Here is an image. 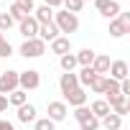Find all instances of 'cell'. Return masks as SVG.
Here are the masks:
<instances>
[{
	"mask_svg": "<svg viewBox=\"0 0 130 130\" xmlns=\"http://www.w3.org/2000/svg\"><path fill=\"white\" fill-rule=\"evenodd\" d=\"M0 130H15V127H13L10 120H3V127H0Z\"/></svg>",
	"mask_w": 130,
	"mask_h": 130,
	"instance_id": "cell-36",
	"label": "cell"
},
{
	"mask_svg": "<svg viewBox=\"0 0 130 130\" xmlns=\"http://www.w3.org/2000/svg\"><path fill=\"white\" fill-rule=\"evenodd\" d=\"M87 107H89V112H92L97 120H102L105 115H110V105H107L105 100H94V102H92V105H87Z\"/></svg>",
	"mask_w": 130,
	"mask_h": 130,
	"instance_id": "cell-18",
	"label": "cell"
},
{
	"mask_svg": "<svg viewBox=\"0 0 130 130\" xmlns=\"http://www.w3.org/2000/svg\"><path fill=\"white\" fill-rule=\"evenodd\" d=\"M107 21H112V18H117L120 15V3H117V0H110V5L105 8V13H102Z\"/></svg>",
	"mask_w": 130,
	"mask_h": 130,
	"instance_id": "cell-24",
	"label": "cell"
},
{
	"mask_svg": "<svg viewBox=\"0 0 130 130\" xmlns=\"http://www.w3.org/2000/svg\"><path fill=\"white\" fill-rule=\"evenodd\" d=\"M8 15H10V18H13L15 23H21L23 18H28V13H26V10H23V8H21L18 3H13V5H10V10H8Z\"/></svg>",
	"mask_w": 130,
	"mask_h": 130,
	"instance_id": "cell-23",
	"label": "cell"
},
{
	"mask_svg": "<svg viewBox=\"0 0 130 130\" xmlns=\"http://www.w3.org/2000/svg\"><path fill=\"white\" fill-rule=\"evenodd\" d=\"M61 5H64V0H61Z\"/></svg>",
	"mask_w": 130,
	"mask_h": 130,
	"instance_id": "cell-42",
	"label": "cell"
},
{
	"mask_svg": "<svg viewBox=\"0 0 130 130\" xmlns=\"http://www.w3.org/2000/svg\"><path fill=\"white\" fill-rule=\"evenodd\" d=\"M120 94L122 97H130V79H122L120 82Z\"/></svg>",
	"mask_w": 130,
	"mask_h": 130,
	"instance_id": "cell-32",
	"label": "cell"
},
{
	"mask_svg": "<svg viewBox=\"0 0 130 130\" xmlns=\"http://www.w3.org/2000/svg\"><path fill=\"white\" fill-rule=\"evenodd\" d=\"M61 33H59V28L54 26V21L51 23H43V26H38V38L43 41V43H51L54 38H59Z\"/></svg>",
	"mask_w": 130,
	"mask_h": 130,
	"instance_id": "cell-13",
	"label": "cell"
},
{
	"mask_svg": "<svg viewBox=\"0 0 130 130\" xmlns=\"http://www.w3.org/2000/svg\"><path fill=\"white\" fill-rule=\"evenodd\" d=\"M46 117L51 120V122H61V120H67V115H69V107L64 105L61 100H54V102H48V107H46Z\"/></svg>",
	"mask_w": 130,
	"mask_h": 130,
	"instance_id": "cell-6",
	"label": "cell"
},
{
	"mask_svg": "<svg viewBox=\"0 0 130 130\" xmlns=\"http://www.w3.org/2000/svg\"><path fill=\"white\" fill-rule=\"evenodd\" d=\"M100 125H102L105 130H122V117H117L115 112H110V115H105V117L100 120Z\"/></svg>",
	"mask_w": 130,
	"mask_h": 130,
	"instance_id": "cell-19",
	"label": "cell"
},
{
	"mask_svg": "<svg viewBox=\"0 0 130 130\" xmlns=\"http://www.w3.org/2000/svg\"><path fill=\"white\" fill-rule=\"evenodd\" d=\"M59 67L64 69V72H74L79 64H77V56L74 54H64V56H59Z\"/></svg>",
	"mask_w": 130,
	"mask_h": 130,
	"instance_id": "cell-22",
	"label": "cell"
},
{
	"mask_svg": "<svg viewBox=\"0 0 130 130\" xmlns=\"http://www.w3.org/2000/svg\"><path fill=\"white\" fill-rule=\"evenodd\" d=\"M43 5H48L51 10H56V8L61 5V0H43Z\"/></svg>",
	"mask_w": 130,
	"mask_h": 130,
	"instance_id": "cell-35",
	"label": "cell"
},
{
	"mask_svg": "<svg viewBox=\"0 0 130 130\" xmlns=\"http://www.w3.org/2000/svg\"><path fill=\"white\" fill-rule=\"evenodd\" d=\"M105 84H107V77H97V79L89 84V89H92L94 94H105Z\"/></svg>",
	"mask_w": 130,
	"mask_h": 130,
	"instance_id": "cell-28",
	"label": "cell"
},
{
	"mask_svg": "<svg viewBox=\"0 0 130 130\" xmlns=\"http://www.w3.org/2000/svg\"><path fill=\"white\" fill-rule=\"evenodd\" d=\"M31 15L36 18V23H38V26H43V23H51V21H54V10H51L48 5H38Z\"/></svg>",
	"mask_w": 130,
	"mask_h": 130,
	"instance_id": "cell-15",
	"label": "cell"
},
{
	"mask_svg": "<svg viewBox=\"0 0 130 130\" xmlns=\"http://www.w3.org/2000/svg\"><path fill=\"white\" fill-rule=\"evenodd\" d=\"M13 26H15V21H13V18H10L8 13H0V33L5 36V33H8V31H10Z\"/></svg>",
	"mask_w": 130,
	"mask_h": 130,
	"instance_id": "cell-26",
	"label": "cell"
},
{
	"mask_svg": "<svg viewBox=\"0 0 130 130\" xmlns=\"http://www.w3.org/2000/svg\"><path fill=\"white\" fill-rule=\"evenodd\" d=\"M92 3H94V8H97L100 13H105V8L110 5V0H92Z\"/></svg>",
	"mask_w": 130,
	"mask_h": 130,
	"instance_id": "cell-33",
	"label": "cell"
},
{
	"mask_svg": "<svg viewBox=\"0 0 130 130\" xmlns=\"http://www.w3.org/2000/svg\"><path fill=\"white\" fill-rule=\"evenodd\" d=\"M18 31H21L23 38H36V36H38V23H36V18H33V15L23 18V21L18 23Z\"/></svg>",
	"mask_w": 130,
	"mask_h": 130,
	"instance_id": "cell-10",
	"label": "cell"
},
{
	"mask_svg": "<svg viewBox=\"0 0 130 130\" xmlns=\"http://www.w3.org/2000/svg\"><path fill=\"white\" fill-rule=\"evenodd\" d=\"M107 77H110V79H115V82L127 79V77H130V74H127V64H125V61H120V59H117V61H112V64H110Z\"/></svg>",
	"mask_w": 130,
	"mask_h": 130,
	"instance_id": "cell-11",
	"label": "cell"
},
{
	"mask_svg": "<svg viewBox=\"0 0 130 130\" xmlns=\"http://www.w3.org/2000/svg\"><path fill=\"white\" fill-rule=\"evenodd\" d=\"M41 87V72L36 69H26V72H18V89L23 92H33Z\"/></svg>",
	"mask_w": 130,
	"mask_h": 130,
	"instance_id": "cell-3",
	"label": "cell"
},
{
	"mask_svg": "<svg viewBox=\"0 0 130 130\" xmlns=\"http://www.w3.org/2000/svg\"><path fill=\"white\" fill-rule=\"evenodd\" d=\"M54 26L59 28L61 36H69V33L79 31V18L69 10H54Z\"/></svg>",
	"mask_w": 130,
	"mask_h": 130,
	"instance_id": "cell-1",
	"label": "cell"
},
{
	"mask_svg": "<svg viewBox=\"0 0 130 130\" xmlns=\"http://www.w3.org/2000/svg\"><path fill=\"white\" fill-rule=\"evenodd\" d=\"M125 33H130V26H125L120 18H112L110 21V36L112 38H122Z\"/></svg>",
	"mask_w": 130,
	"mask_h": 130,
	"instance_id": "cell-17",
	"label": "cell"
},
{
	"mask_svg": "<svg viewBox=\"0 0 130 130\" xmlns=\"http://www.w3.org/2000/svg\"><path fill=\"white\" fill-rule=\"evenodd\" d=\"M0 127H3V120H0Z\"/></svg>",
	"mask_w": 130,
	"mask_h": 130,
	"instance_id": "cell-39",
	"label": "cell"
},
{
	"mask_svg": "<svg viewBox=\"0 0 130 130\" xmlns=\"http://www.w3.org/2000/svg\"><path fill=\"white\" fill-rule=\"evenodd\" d=\"M82 3H89V0H82Z\"/></svg>",
	"mask_w": 130,
	"mask_h": 130,
	"instance_id": "cell-41",
	"label": "cell"
},
{
	"mask_svg": "<svg viewBox=\"0 0 130 130\" xmlns=\"http://www.w3.org/2000/svg\"><path fill=\"white\" fill-rule=\"evenodd\" d=\"M10 54H13V46H10V41H8V38H3V41H0V56L8 59Z\"/></svg>",
	"mask_w": 130,
	"mask_h": 130,
	"instance_id": "cell-30",
	"label": "cell"
},
{
	"mask_svg": "<svg viewBox=\"0 0 130 130\" xmlns=\"http://www.w3.org/2000/svg\"><path fill=\"white\" fill-rule=\"evenodd\" d=\"M5 110H8V97H5V94H0V115H3Z\"/></svg>",
	"mask_w": 130,
	"mask_h": 130,
	"instance_id": "cell-34",
	"label": "cell"
},
{
	"mask_svg": "<svg viewBox=\"0 0 130 130\" xmlns=\"http://www.w3.org/2000/svg\"><path fill=\"white\" fill-rule=\"evenodd\" d=\"M33 130H56V122H51L48 117H36Z\"/></svg>",
	"mask_w": 130,
	"mask_h": 130,
	"instance_id": "cell-25",
	"label": "cell"
},
{
	"mask_svg": "<svg viewBox=\"0 0 130 130\" xmlns=\"http://www.w3.org/2000/svg\"><path fill=\"white\" fill-rule=\"evenodd\" d=\"M18 5H21V8H23V10H26L28 15H31V13L36 10V3H33V0H21V3H18Z\"/></svg>",
	"mask_w": 130,
	"mask_h": 130,
	"instance_id": "cell-31",
	"label": "cell"
},
{
	"mask_svg": "<svg viewBox=\"0 0 130 130\" xmlns=\"http://www.w3.org/2000/svg\"><path fill=\"white\" fill-rule=\"evenodd\" d=\"M13 89H18V72L8 69V72L0 74V94H5V97H8Z\"/></svg>",
	"mask_w": 130,
	"mask_h": 130,
	"instance_id": "cell-7",
	"label": "cell"
},
{
	"mask_svg": "<svg viewBox=\"0 0 130 130\" xmlns=\"http://www.w3.org/2000/svg\"><path fill=\"white\" fill-rule=\"evenodd\" d=\"M13 3H21V0H13Z\"/></svg>",
	"mask_w": 130,
	"mask_h": 130,
	"instance_id": "cell-40",
	"label": "cell"
},
{
	"mask_svg": "<svg viewBox=\"0 0 130 130\" xmlns=\"http://www.w3.org/2000/svg\"><path fill=\"white\" fill-rule=\"evenodd\" d=\"M117 3H125V0H117Z\"/></svg>",
	"mask_w": 130,
	"mask_h": 130,
	"instance_id": "cell-38",
	"label": "cell"
},
{
	"mask_svg": "<svg viewBox=\"0 0 130 130\" xmlns=\"http://www.w3.org/2000/svg\"><path fill=\"white\" fill-rule=\"evenodd\" d=\"M110 64H112V61H110V56H107V54H97V56H94V61H92V69H94L100 77H107Z\"/></svg>",
	"mask_w": 130,
	"mask_h": 130,
	"instance_id": "cell-14",
	"label": "cell"
},
{
	"mask_svg": "<svg viewBox=\"0 0 130 130\" xmlns=\"http://www.w3.org/2000/svg\"><path fill=\"white\" fill-rule=\"evenodd\" d=\"M3 38H5V36H3V33H0V41H3Z\"/></svg>",
	"mask_w": 130,
	"mask_h": 130,
	"instance_id": "cell-37",
	"label": "cell"
},
{
	"mask_svg": "<svg viewBox=\"0 0 130 130\" xmlns=\"http://www.w3.org/2000/svg\"><path fill=\"white\" fill-rule=\"evenodd\" d=\"M21 56H26V59H38V56H43L46 54V43L36 36V38H23V43H21Z\"/></svg>",
	"mask_w": 130,
	"mask_h": 130,
	"instance_id": "cell-2",
	"label": "cell"
},
{
	"mask_svg": "<svg viewBox=\"0 0 130 130\" xmlns=\"http://www.w3.org/2000/svg\"><path fill=\"white\" fill-rule=\"evenodd\" d=\"M82 8H84L82 0H64V10H69V13H74V15H77Z\"/></svg>",
	"mask_w": 130,
	"mask_h": 130,
	"instance_id": "cell-27",
	"label": "cell"
},
{
	"mask_svg": "<svg viewBox=\"0 0 130 130\" xmlns=\"http://www.w3.org/2000/svg\"><path fill=\"white\" fill-rule=\"evenodd\" d=\"M74 120L79 122V130H100V120L89 112V107H74Z\"/></svg>",
	"mask_w": 130,
	"mask_h": 130,
	"instance_id": "cell-4",
	"label": "cell"
},
{
	"mask_svg": "<svg viewBox=\"0 0 130 130\" xmlns=\"http://www.w3.org/2000/svg\"><path fill=\"white\" fill-rule=\"evenodd\" d=\"M97 77H100V74H97L92 67H82V69H79V74H77V79H79V87H84V89H87V87H89V84H92Z\"/></svg>",
	"mask_w": 130,
	"mask_h": 130,
	"instance_id": "cell-16",
	"label": "cell"
},
{
	"mask_svg": "<svg viewBox=\"0 0 130 130\" xmlns=\"http://www.w3.org/2000/svg\"><path fill=\"white\" fill-rule=\"evenodd\" d=\"M74 56H77V64H79V67H92V61H94L97 51H94V48H82V51L74 54Z\"/></svg>",
	"mask_w": 130,
	"mask_h": 130,
	"instance_id": "cell-20",
	"label": "cell"
},
{
	"mask_svg": "<svg viewBox=\"0 0 130 130\" xmlns=\"http://www.w3.org/2000/svg\"><path fill=\"white\" fill-rule=\"evenodd\" d=\"M110 94H120V82H115V79H110V77H107V84H105V97H110Z\"/></svg>",
	"mask_w": 130,
	"mask_h": 130,
	"instance_id": "cell-29",
	"label": "cell"
},
{
	"mask_svg": "<svg viewBox=\"0 0 130 130\" xmlns=\"http://www.w3.org/2000/svg\"><path fill=\"white\" fill-rule=\"evenodd\" d=\"M87 100H89V94H87L84 87H74L72 92L64 94V105H69V107H84Z\"/></svg>",
	"mask_w": 130,
	"mask_h": 130,
	"instance_id": "cell-5",
	"label": "cell"
},
{
	"mask_svg": "<svg viewBox=\"0 0 130 130\" xmlns=\"http://www.w3.org/2000/svg\"><path fill=\"white\" fill-rule=\"evenodd\" d=\"M48 51L56 54V56H64V54H72V38L69 36H59L48 43Z\"/></svg>",
	"mask_w": 130,
	"mask_h": 130,
	"instance_id": "cell-8",
	"label": "cell"
},
{
	"mask_svg": "<svg viewBox=\"0 0 130 130\" xmlns=\"http://www.w3.org/2000/svg\"><path fill=\"white\" fill-rule=\"evenodd\" d=\"M74 87H79V79H77V74H74V72H64V74L59 77V89H61V94L72 92Z\"/></svg>",
	"mask_w": 130,
	"mask_h": 130,
	"instance_id": "cell-12",
	"label": "cell"
},
{
	"mask_svg": "<svg viewBox=\"0 0 130 130\" xmlns=\"http://www.w3.org/2000/svg\"><path fill=\"white\" fill-rule=\"evenodd\" d=\"M18 112H15V117H18V122H23V125H28V122H36V115H38V110H36V105H31V102H26V105H21V107H15Z\"/></svg>",
	"mask_w": 130,
	"mask_h": 130,
	"instance_id": "cell-9",
	"label": "cell"
},
{
	"mask_svg": "<svg viewBox=\"0 0 130 130\" xmlns=\"http://www.w3.org/2000/svg\"><path fill=\"white\" fill-rule=\"evenodd\" d=\"M26 102H28V92H23V89H13L8 94V105H13V107H21Z\"/></svg>",
	"mask_w": 130,
	"mask_h": 130,
	"instance_id": "cell-21",
	"label": "cell"
}]
</instances>
